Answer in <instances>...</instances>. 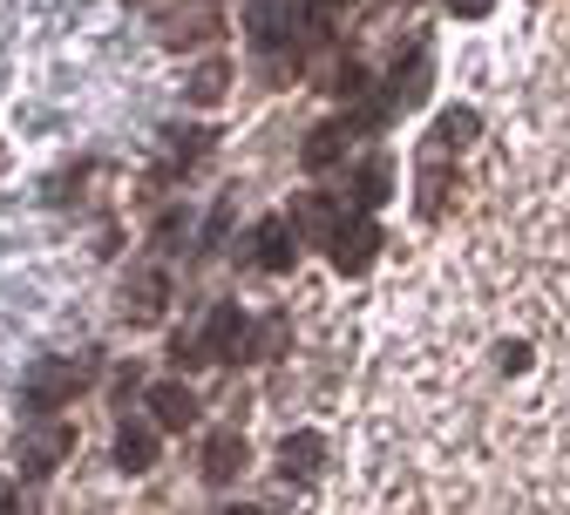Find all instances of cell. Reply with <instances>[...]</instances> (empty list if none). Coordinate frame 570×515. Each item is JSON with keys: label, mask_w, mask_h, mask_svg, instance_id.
<instances>
[{"label": "cell", "mask_w": 570, "mask_h": 515, "mask_svg": "<svg viewBox=\"0 0 570 515\" xmlns=\"http://www.w3.org/2000/svg\"><path fill=\"white\" fill-rule=\"evenodd\" d=\"M394 197V164L387 157H367L361 170H353V210H381Z\"/></svg>", "instance_id": "cell-16"}, {"label": "cell", "mask_w": 570, "mask_h": 515, "mask_svg": "<svg viewBox=\"0 0 570 515\" xmlns=\"http://www.w3.org/2000/svg\"><path fill=\"white\" fill-rule=\"evenodd\" d=\"M475 136H482V116L455 102L449 116H435V129H428V150H421V157H449V164H455V157L469 150V142H475Z\"/></svg>", "instance_id": "cell-13"}, {"label": "cell", "mask_w": 570, "mask_h": 515, "mask_svg": "<svg viewBox=\"0 0 570 515\" xmlns=\"http://www.w3.org/2000/svg\"><path fill=\"white\" fill-rule=\"evenodd\" d=\"M340 217V204L333 197H320V190H306L299 204H293V231H313V238H326V225Z\"/></svg>", "instance_id": "cell-18"}, {"label": "cell", "mask_w": 570, "mask_h": 515, "mask_svg": "<svg viewBox=\"0 0 570 515\" xmlns=\"http://www.w3.org/2000/svg\"><path fill=\"white\" fill-rule=\"evenodd\" d=\"M428 68H435V55H428V48H414V55H407V61L394 68V76L381 82V96H374V102H381L387 116H401V109H414V102L428 96Z\"/></svg>", "instance_id": "cell-10"}, {"label": "cell", "mask_w": 570, "mask_h": 515, "mask_svg": "<svg viewBox=\"0 0 570 515\" xmlns=\"http://www.w3.org/2000/svg\"><path fill=\"white\" fill-rule=\"evenodd\" d=\"M495 8V0H449V14H462V21H482Z\"/></svg>", "instance_id": "cell-21"}, {"label": "cell", "mask_w": 570, "mask_h": 515, "mask_svg": "<svg viewBox=\"0 0 570 515\" xmlns=\"http://www.w3.org/2000/svg\"><path fill=\"white\" fill-rule=\"evenodd\" d=\"M523 366H530V346H523V339L503 346V374H523Z\"/></svg>", "instance_id": "cell-22"}, {"label": "cell", "mask_w": 570, "mask_h": 515, "mask_svg": "<svg viewBox=\"0 0 570 515\" xmlns=\"http://www.w3.org/2000/svg\"><path fill=\"white\" fill-rule=\"evenodd\" d=\"M122 306H129V319H136V326L164 319V306H170V271H164V265L136 271V278H129V291H122Z\"/></svg>", "instance_id": "cell-14"}, {"label": "cell", "mask_w": 570, "mask_h": 515, "mask_svg": "<svg viewBox=\"0 0 570 515\" xmlns=\"http://www.w3.org/2000/svg\"><path fill=\"white\" fill-rule=\"evenodd\" d=\"M285 346H293V326H285V313H272V319L252 326V359H278Z\"/></svg>", "instance_id": "cell-19"}, {"label": "cell", "mask_w": 570, "mask_h": 515, "mask_svg": "<svg viewBox=\"0 0 570 515\" xmlns=\"http://www.w3.org/2000/svg\"><path fill=\"white\" fill-rule=\"evenodd\" d=\"M278 475L285 482H320L326 475V434L320 427H293L278 440Z\"/></svg>", "instance_id": "cell-9"}, {"label": "cell", "mask_w": 570, "mask_h": 515, "mask_svg": "<svg viewBox=\"0 0 570 515\" xmlns=\"http://www.w3.org/2000/svg\"><path fill=\"white\" fill-rule=\"evenodd\" d=\"M320 251L333 258V271H340V278H361V271L374 265V251H381V225H374V210H340L333 225H326V238H320Z\"/></svg>", "instance_id": "cell-3"}, {"label": "cell", "mask_w": 570, "mask_h": 515, "mask_svg": "<svg viewBox=\"0 0 570 515\" xmlns=\"http://www.w3.org/2000/svg\"><path fill=\"white\" fill-rule=\"evenodd\" d=\"M225 28V0H164L157 8V41L164 48H197Z\"/></svg>", "instance_id": "cell-4"}, {"label": "cell", "mask_w": 570, "mask_h": 515, "mask_svg": "<svg viewBox=\"0 0 570 515\" xmlns=\"http://www.w3.org/2000/svg\"><path fill=\"white\" fill-rule=\"evenodd\" d=\"M14 502H21V495H14V488H8V482H0V508H14Z\"/></svg>", "instance_id": "cell-23"}, {"label": "cell", "mask_w": 570, "mask_h": 515, "mask_svg": "<svg viewBox=\"0 0 570 515\" xmlns=\"http://www.w3.org/2000/svg\"><path fill=\"white\" fill-rule=\"evenodd\" d=\"M353 136H361V129H353V116H340V122H320V129L306 136L299 164H306V170H333V164L346 157V142H353Z\"/></svg>", "instance_id": "cell-15"}, {"label": "cell", "mask_w": 570, "mask_h": 515, "mask_svg": "<svg viewBox=\"0 0 570 515\" xmlns=\"http://www.w3.org/2000/svg\"><path fill=\"white\" fill-rule=\"evenodd\" d=\"M197 346H204L210 366H238V359H252V319H245V306H232V299H225V306H210Z\"/></svg>", "instance_id": "cell-5"}, {"label": "cell", "mask_w": 570, "mask_h": 515, "mask_svg": "<svg viewBox=\"0 0 570 515\" xmlns=\"http://www.w3.org/2000/svg\"><path fill=\"white\" fill-rule=\"evenodd\" d=\"M96 387V353H76V359H41L35 374H28V387H21V407L35 414V420H48V414H61L68 400H82Z\"/></svg>", "instance_id": "cell-2"}, {"label": "cell", "mask_w": 570, "mask_h": 515, "mask_svg": "<svg viewBox=\"0 0 570 515\" xmlns=\"http://www.w3.org/2000/svg\"><path fill=\"white\" fill-rule=\"evenodd\" d=\"M245 34L258 48V76L265 82H293L306 68V55H313L293 0H245Z\"/></svg>", "instance_id": "cell-1"}, {"label": "cell", "mask_w": 570, "mask_h": 515, "mask_svg": "<svg viewBox=\"0 0 570 515\" xmlns=\"http://www.w3.org/2000/svg\"><path fill=\"white\" fill-rule=\"evenodd\" d=\"M68 455H76V427H68V420H48V427H35V434L21 440V475H28V482H48Z\"/></svg>", "instance_id": "cell-6"}, {"label": "cell", "mask_w": 570, "mask_h": 515, "mask_svg": "<svg viewBox=\"0 0 570 515\" xmlns=\"http://www.w3.org/2000/svg\"><path fill=\"white\" fill-rule=\"evenodd\" d=\"M157 448H164V427L122 414V427H116V468L122 475H150L157 468Z\"/></svg>", "instance_id": "cell-8"}, {"label": "cell", "mask_w": 570, "mask_h": 515, "mask_svg": "<svg viewBox=\"0 0 570 515\" xmlns=\"http://www.w3.org/2000/svg\"><path fill=\"white\" fill-rule=\"evenodd\" d=\"M293 258H299L293 217H285V210L258 217V231H252V265H258V271H293Z\"/></svg>", "instance_id": "cell-7"}, {"label": "cell", "mask_w": 570, "mask_h": 515, "mask_svg": "<svg viewBox=\"0 0 570 515\" xmlns=\"http://www.w3.org/2000/svg\"><path fill=\"white\" fill-rule=\"evenodd\" d=\"M225 89H232V61H225V55H210L197 76H190V89H184V96H190L197 109H210V102H225Z\"/></svg>", "instance_id": "cell-17"}, {"label": "cell", "mask_w": 570, "mask_h": 515, "mask_svg": "<svg viewBox=\"0 0 570 515\" xmlns=\"http://www.w3.org/2000/svg\"><path fill=\"white\" fill-rule=\"evenodd\" d=\"M142 407H150V420H157L164 434H184V427H197V394H190L184 380H157L150 394H142Z\"/></svg>", "instance_id": "cell-12"}, {"label": "cell", "mask_w": 570, "mask_h": 515, "mask_svg": "<svg viewBox=\"0 0 570 515\" xmlns=\"http://www.w3.org/2000/svg\"><path fill=\"white\" fill-rule=\"evenodd\" d=\"M245 462H252V448H245V434L218 427V434L204 440V482H210V488H232V482L245 475Z\"/></svg>", "instance_id": "cell-11"}, {"label": "cell", "mask_w": 570, "mask_h": 515, "mask_svg": "<svg viewBox=\"0 0 570 515\" xmlns=\"http://www.w3.org/2000/svg\"><path fill=\"white\" fill-rule=\"evenodd\" d=\"M313 8H326V14H340V8H346V0H313Z\"/></svg>", "instance_id": "cell-24"}, {"label": "cell", "mask_w": 570, "mask_h": 515, "mask_svg": "<svg viewBox=\"0 0 570 515\" xmlns=\"http://www.w3.org/2000/svg\"><path fill=\"white\" fill-rule=\"evenodd\" d=\"M326 96H333V102H361V96H367V68H361V61H340L333 76H326Z\"/></svg>", "instance_id": "cell-20"}]
</instances>
